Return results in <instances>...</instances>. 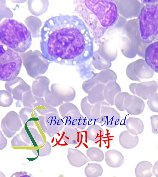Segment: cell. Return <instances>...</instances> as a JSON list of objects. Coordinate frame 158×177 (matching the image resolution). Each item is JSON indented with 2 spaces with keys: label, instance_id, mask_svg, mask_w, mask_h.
Here are the masks:
<instances>
[{
  "label": "cell",
  "instance_id": "obj_7",
  "mask_svg": "<svg viewBox=\"0 0 158 177\" xmlns=\"http://www.w3.org/2000/svg\"><path fill=\"white\" fill-rule=\"evenodd\" d=\"M38 118L36 121L43 131L50 137H53L60 132L64 127L63 120L59 114L51 112L47 114L45 116H38Z\"/></svg>",
  "mask_w": 158,
  "mask_h": 177
},
{
  "label": "cell",
  "instance_id": "obj_48",
  "mask_svg": "<svg viewBox=\"0 0 158 177\" xmlns=\"http://www.w3.org/2000/svg\"><path fill=\"white\" fill-rule=\"evenodd\" d=\"M7 144V140L3 135L0 131V150H2L4 149Z\"/></svg>",
  "mask_w": 158,
  "mask_h": 177
},
{
  "label": "cell",
  "instance_id": "obj_6",
  "mask_svg": "<svg viewBox=\"0 0 158 177\" xmlns=\"http://www.w3.org/2000/svg\"><path fill=\"white\" fill-rule=\"evenodd\" d=\"M28 75L35 79L42 76L47 71L50 62L45 59L38 50H31L20 53Z\"/></svg>",
  "mask_w": 158,
  "mask_h": 177
},
{
  "label": "cell",
  "instance_id": "obj_21",
  "mask_svg": "<svg viewBox=\"0 0 158 177\" xmlns=\"http://www.w3.org/2000/svg\"><path fill=\"white\" fill-rule=\"evenodd\" d=\"M121 92L120 86L116 81L110 82L105 85L104 89L105 100L110 105H114L116 97Z\"/></svg>",
  "mask_w": 158,
  "mask_h": 177
},
{
  "label": "cell",
  "instance_id": "obj_24",
  "mask_svg": "<svg viewBox=\"0 0 158 177\" xmlns=\"http://www.w3.org/2000/svg\"><path fill=\"white\" fill-rule=\"evenodd\" d=\"M105 85L102 84H98L89 91L87 94V97L91 104L94 105L105 100L104 95Z\"/></svg>",
  "mask_w": 158,
  "mask_h": 177
},
{
  "label": "cell",
  "instance_id": "obj_4",
  "mask_svg": "<svg viewBox=\"0 0 158 177\" xmlns=\"http://www.w3.org/2000/svg\"><path fill=\"white\" fill-rule=\"evenodd\" d=\"M140 37L146 43L158 41V3L146 4L138 17Z\"/></svg>",
  "mask_w": 158,
  "mask_h": 177
},
{
  "label": "cell",
  "instance_id": "obj_52",
  "mask_svg": "<svg viewBox=\"0 0 158 177\" xmlns=\"http://www.w3.org/2000/svg\"><path fill=\"white\" fill-rule=\"evenodd\" d=\"M157 83H158V85H157V86H158V82H157Z\"/></svg>",
  "mask_w": 158,
  "mask_h": 177
},
{
  "label": "cell",
  "instance_id": "obj_3",
  "mask_svg": "<svg viewBox=\"0 0 158 177\" xmlns=\"http://www.w3.org/2000/svg\"><path fill=\"white\" fill-rule=\"evenodd\" d=\"M0 42L18 53L25 52L32 43L31 32L22 23L7 18L0 26Z\"/></svg>",
  "mask_w": 158,
  "mask_h": 177
},
{
  "label": "cell",
  "instance_id": "obj_38",
  "mask_svg": "<svg viewBox=\"0 0 158 177\" xmlns=\"http://www.w3.org/2000/svg\"><path fill=\"white\" fill-rule=\"evenodd\" d=\"M80 106L82 112L89 121L92 120L91 116V111L93 105L89 101L87 96L83 97L81 100Z\"/></svg>",
  "mask_w": 158,
  "mask_h": 177
},
{
  "label": "cell",
  "instance_id": "obj_11",
  "mask_svg": "<svg viewBox=\"0 0 158 177\" xmlns=\"http://www.w3.org/2000/svg\"><path fill=\"white\" fill-rule=\"evenodd\" d=\"M129 88L133 94L146 100L156 93L158 86L156 81H152L140 83H132L130 85Z\"/></svg>",
  "mask_w": 158,
  "mask_h": 177
},
{
  "label": "cell",
  "instance_id": "obj_22",
  "mask_svg": "<svg viewBox=\"0 0 158 177\" xmlns=\"http://www.w3.org/2000/svg\"><path fill=\"white\" fill-rule=\"evenodd\" d=\"M105 160L107 164L112 168H117L121 166L124 161L122 154L114 149L109 150L105 154Z\"/></svg>",
  "mask_w": 158,
  "mask_h": 177
},
{
  "label": "cell",
  "instance_id": "obj_51",
  "mask_svg": "<svg viewBox=\"0 0 158 177\" xmlns=\"http://www.w3.org/2000/svg\"><path fill=\"white\" fill-rule=\"evenodd\" d=\"M141 1L146 4L158 3V0H141Z\"/></svg>",
  "mask_w": 158,
  "mask_h": 177
},
{
  "label": "cell",
  "instance_id": "obj_26",
  "mask_svg": "<svg viewBox=\"0 0 158 177\" xmlns=\"http://www.w3.org/2000/svg\"><path fill=\"white\" fill-rule=\"evenodd\" d=\"M34 96L36 102L33 106L34 109L39 114L43 116L51 112L58 114L57 109L47 104L43 97Z\"/></svg>",
  "mask_w": 158,
  "mask_h": 177
},
{
  "label": "cell",
  "instance_id": "obj_45",
  "mask_svg": "<svg viewBox=\"0 0 158 177\" xmlns=\"http://www.w3.org/2000/svg\"><path fill=\"white\" fill-rule=\"evenodd\" d=\"M20 133L17 134L11 140V143L12 146L17 147H27L29 146V144L26 143L21 138Z\"/></svg>",
  "mask_w": 158,
  "mask_h": 177
},
{
  "label": "cell",
  "instance_id": "obj_49",
  "mask_svg": "<svg viewBox=\"0 0 158 177\" xmlns=\"http://www.w3.org/2000/svg\"><path fill=\"white\" fill-rule=\"evenodd\" d=\"M152 172L156 176L158 177V161H156L155 163L152 168Z\"/></svg>",
  "mask_w": 158,
  "mask_h": 177
},
{
  "label": "cell",
  "instance_id": "obj_34",
  "mask_svg": "<svg viewBox=\"0 0 158 177\" xmlns=\"http://www.w3.org/2000/svg\"><path fill=\"white\" fill-rule=\"evenodd\" d=\"M87 157L90 161L100 162L103 160L104 158L102 151L96 147H90L86 151Z\"/></svg>",
  "mask_w": 158,
  "mask_h": 177
},
{
  "label": "cell",
  "instance_id": "obj_41",
  "mask_svg": "<svg viewBox=\"0 0 158 177\" xmlns=\"http://www.w3.org/2000/svg\"><path fill=\"white\" fill-rule=\"evenodd\" d=\"M129 93L126 92H121L116 97L114 100V105L119 111H123L125 110L124 103L126 98Z\"/></svg>",
  "mask_w": 158,
  "mask_h": 177
},
{
  "label": "cell",
  "instance_id": "obj_50",
  "mask_svg": "<svg viewBox=\"0 0 158 177\" xmlns=\"http://www.w3.org/2000/svg\"><path fill=\"white\" fill-rule=\"evenodd\" d=\"M23 175L25 176H30L27 175V172L24 171V172H16L13 174L11 176V177L12 176H15V177H19L20 175Z\"/></svg>",
  "mask_w": 158,
  "mask_h": 177
},
{
  "label": "cell",
  "instance_id": "obj_28",
  "mask_svg": "<svg viewBox=\"0 0 158 177\" xmlns=\"http://www.w3.org/2000/svg\"><path fill=\"white\" fill-rule=\"evenodd\" d=\"M93 77L98 83L105 85L110 81H116L117 76L115 73L110 69L101 71Z\"/></svg>",
  "mask_w": 158,
  "mask_h": 177
},
{
  "label": "cell",
  "instance_id": "obj_23",
  "mask_svg": "<svg viewBox=\"0 0 158 177\" xmlns=\"http://www.w3.org/2000/svg\"><path fill=\"white\" fill-rule=\"evenodd\" d=\"M19 116L24 125L33 126L34 122L38 119L37 114L34 108L24 107L19 112Z\"/></svg>",
  "mask_w": 158,
  "mask_h": 177
},
{
  "label": "cell",
  "instance_id": "obj_44",
  "mask_svg": "<svg viewBox=\"0 0 158 177\" xmlns=\"http://www.w3.org/2000/svg\"><path fill=\"white\" fill-rule=\"evenodd\" d=\"M98 84L93 76L91 79L84 81L82 83V87L83 90L88 94L91 88L96 84Z\"/></svg>",
  "mask_w": 158,
  "mask_h": 177
},
{
  "label": "cell",
  "instance_id": "obj_33",
  "mask_svg": "<svg viewBox=\"0 0 158 177\" xmlns=\"http://www.w3.org/2000/svg\"><path fill=\"white\" fill-rule=\"evenodd\" d=\"M102 167L99 164L91 163L88 164L85 167L84 173L87 177H97L101 176L103 173Z\"/></svg>",
  "mask_w": 158,
  "mask_h": 177
},
{
  "label": "cell",
  "instance_id": "obj_19",
  "mask_svg": "<svg viewBox=\"0 0 158 177\" xmlns=\"http://www.w3.org/2000/svg\"><path fill=\"white\" fill-rule=\"evenodd\" d=\"M68 160L73 166L79 167L90 161L83 152L77 149L68 148Z\"/></svg>",
  "mask_w": 158,
  "mask_h": 177
},
{
  "label": "cell",
  "instance_id": "obj_20",
  "mask_svg": "<svg viewBox=\"0 0 158 177\" xmlns=\"http://www.w3.org/2000/svg\"><path fill=\"white\" fill-rule=\"evenodd\" d=\"M82 134L77 128L65 126L62 132L61 135L62 139L67 143L77 145L80 143Z\"/></svg>",
  "mask_w": 158,
  "mask_h": 177
},
{
  "label": "cell",
  "instance_id": "obj_2",
  "mask_svg": "<svg viewBox=\"0 0 158 177\" xmlns=\"http://www.w3.org/2000/svg\"><path fill=\"white\" fill-rule=\"evenodd\" d=\"M75 11L89 28L97 43L107 30L118 19L117 7L113 1L78 0L74 1Z\"/></svg>",
  "mask_w": 158,
  "mask_h": 177
},
{
  "label": "cell",
  "instance_id": "obj_31",
  "mask_svg": "<svg viewBox=\"0 0 158 177\" xmlns=\"http://www.w3.org/2000/svg\"><path fill=\"white\" fill-rule=\"evenodd\" d=\"M88 139L94 142L101 140L104 136V132L102 128L97 124H92L86 129Z\"/></svg>",
  "mask_w": 158,
  "mask_h": 177
},
{
  "label": "cell",
  "instance_id": "obj_32",
  "mask_svg": "<svg viewBox=\"0 0 158 177\" xmlns=\"http://www.w3.org/2000/svg\"><path fill=\"white\" fill-rule=\"evenodd\" d=\"M24 128L31 142V146L39 147L43 146L44 141L41 136L35 128L24 125Z\"/></svg>",
  "mask_w": 158,
  "mask_h": 177
},
{
  "label": "cell",
  "instance_id": "obj_43",
  "mask_svg": "<svg viewBox=\"0 0 158 177\" xmlns=\"http://www.w3.org/2000/svg\"><path fill=\"white\" fill-rule=\"evenodd\" d=\"M147 104L152 111L158 112V93L153 94L147 101Z\"/></svg>",
  "mask_w": 158,
  "mask_h": 177
},
{
  "label": "cell",
  "instance_id": "obj_36",
  "mask_svg": "<svg viewBox=\"0 0 158 177\" xmlns=\"http://www.w3.org/2000/svg\"><path fill=\"white\" fill-rule=\"evenodd\" d=\"M106 101H103L93 105L91 111V116L92 120L97 123L101 124L103 123L102 117V105Z\"/></svg>",
  "mask_w": 158,
  "mask_h": 177
},
{
  "label": "cell",
  "instance_id": "obj_47",
  "mask_svg": "<svg viewBox=\"0 0 158 177\" xmlns=\"http://www.w3.org/2000/svg\"><path fill=\"white\" fill-rule=\"evenodd\" d=\"M20 133L22 138L26 143L28 144H31V140L24 127L22 129Z\"/></svg>",
  "mask_w": 158,
  "mask_h": 177
},
{
  "label": "cell",
  "instance_id": "obj_39",
  "mask_svg": "<svg viewBox=\"0 0 158 177\" xmlns=\"http://www.w3.org/2000/svg\"><path fill=\"white\" fill-rule=\"evenodd\" d=\"M36 102L31 89L26 92L23 95L21 101L24 107L34 108L33 105Z\"/></svg>",
  "mask_w": 158,
  "mask_h": 177
},
{
  "label": "cell",
  "instance_id": "obj_30",
  "mask_svg": "<svg viewBox=\"0 0 158 177\" xmlns=\"http://www.w3.org/2000/svg\"><path fill=\"white\" fill-rule=\"evenodd\" d=\"M92 63L97 69L103 70L109 69L111 66V62L109 61L102 57L98 50L94 52Z\"/></svg>",
  "mask_w": 158,
  "mask_h": 177
},
{
  "label": "cell",
  "instance_id": "obj_8",
  "mask_svg": "<svg viewBox=\"0 0 158 177\" xmlns=\"http://www.w3.org/2000/svg\"><path fill=\"white\" fill-rule=\"evenodd\" d=\"M154 73L145 61L140 59L128 65L126 71L127 76L130 80L139 82L143 79L152 78Z\"/></svg>",
  "mask_w": 158,
  "mask_h": 177
},
{
  "label": "cell",
  "instance_id": "obj_37",
  "mask_svg": "<svg viewBox=\"0 0 158 177\" xmlns=\"http://www.w3.org/2000/svg\"><path fill=\"white\" fill-rule=\"evenodd\" d=\"M13 98L6 90H0V105L3 107H9L13 104Z\"/></svg>",
  "mask_w": 158,
  "mask_h": 177
},
{
  "label": "cell",
  "instance_id": "obj_25",
  "mask_svg": "<svg viewBox=\"0 0 158 177\" xmlns=\"http://www.w3.org/2000/svg\"><path fill=\"white\" fill-rule=\"evenodd\" d=\"M119 142L123 148L130 149L135 147L139 142L137 135L131 134L128 131H124L121 133L119 136Z\"/></svg>",
  "mask_w": 158,
  "mask_h": 177
},
{
  "label": "cell",
  "instance_id": "obj_5",
  "mask_svg": "<svg viewBox=\"0 0 158 177\" xmlns=\"http://www.w3.org/2000/svg\"><path fill=\"white\" fill-rule=\"evenodd\" d=\"M0 56V80L4 81H12L18 77L23 61L20 55L7 48H1Z\"/></svg>",
  "mask_w": 158,
  "mask_h": 177
},
{
  "label": "cell",
  "instance_id": "obj_17",
  "mask_svg": "<svg viewBox=\"0 0 158 177\" xmlns=\"http://www.w3.org/2000/svg\"><path fill=\"white\" fill-rule=\"evenodd\" d=\"M50 83L48 78L45 76H40L35 78L31 87L34 95L38 97H44L46 92L50 90Z\"/></svg>",
  "mask_w": 158,
  "mask_h": 177
},
{
  "label": "cell",
  "instance_id": "obj_9",
  "mask_svg": "<svg viewBox=\"0 0 158 177\" xmlns=\"http://www.w3.org/2000/svg\"><path fill=\"white\" fill-rule=\"evenodd\" d=\"M5 87L12 95L17 101L15 103L17 107L21 106V101L23 95L27 91L31 89L30 85L21 77H17L14 79L6 81Z\"/></svg>",
  "mask_w": 158,
  "mask_h": 177
},
{
  "label": "cell",
  "instance_id": "obj_12",
  "mask_svg": "<svg viewBox=\"0 0 158 177\" xmlns=\"http://www.w3.org/2000/svg\"><path fill=\"white\" fill-rule=\"evenodd\" d=\"M102 117L103 122L109 128L117 126L120 120V115L114 108L106 101L102 108Z\"/></svg>",
  "mask_w": 158,
  "mask_h": 177
},
{
  "label": "cell",
  "instance_id": "obj_18",
  "mask_svg": "<svg viewBox=\"0 0 158 177\" xmlns=\"http://www.w3.org/2000/svg\"><path fill=\"white\" fill-rule=\"evenodd\" d=\"M110 39L101 43V45L105 49L99 46L98 50L100 54L106 60L111 62L114 61L117 57V52L114 43Z\"/></svg>",
  "mask_w": 158,
  "mask_h": 177
},
{
  "label": "cell",
  "instance_id": "obj_29",
  "mask_svg": "<svg viewBox=\"0 0 158 177\" xmlns=\"http://www.w3.org/2000/svg\"><path fill=\"white\" fill-rule=\"evenodd\" d=\"M152 164L148 161H144L138 163L135 169L137 177H151L152 175Z\"/></svg>",
  "mask_w": 158,
  "mask_h": 177
},
{
  "label": "cell",
  "instance_id": "obj_1",
  "mask_svg": "<svg viewBox=\"0 0 158 177\" xmlns=\"http://www.w3.org/2000/svg\"><path fill=\"white\" fill-rule=\"evenodd\" d=\"M40 36L42 54L48 61L69 65L93 56L94 38L85 23L77 15L51 17L45 22Z\"/></svg>",
  "mask_w": 158,
  "mask_h": 177
},
{
  "label": "cell",
  "instance_id": "obj_46",
  "mask_svg": "<svg viewBox=\"0 0 158 177\" xmlns=\"http://www.w3.org/2000/svg\"><path fill=\"white\" fill-rule=\"evenodd\" d=\"M152 127V132L155 134H158V115H154L150 117Z\"/></svg>",
  "mask_w": 158,
  "mask_h": 177
},
{
  "label": "cell",
  "instance_id": "obj_15",
  "mask_svg": "<svg viewBox=\"0 0 158 177\" xmlns=\"http://www.w3.org/2000/svg\"><path fill=\"white\" fill-rule=\"evenodd\" d=\"M145 107L143 100L129 93L127 96L124 103L125 110L129 114L138 115L143 111Z\"/></svg>",
  "mask_w": 158,
  "mask_h": 177
},
{
  "label": "cell",
  "instance_id": "obj_16",
  "mask_svg": "<svg viewBox=\"0 0 158 177\" xmlns=\"http://www.w3.org/2000/svg\"><path fill=\"white\" fill-rule=\"evenodd\" d=\"M144 58L149 66L158 73V41L150 43L146 47Z\"/></svg>",
  "mask_w": 158,
  "mask_h": 177
},
{
  "label": "cell",
  "instance_id": "obj_42",
  "mask_svg": "<svg viewBox=\"0 0 158 177\" xmlns=\"http://www.w3.org/2000/svg\"><path fill=\"white\" fill-rule=\"evenodd\" d=\"M52 148L50 143L47 141L45 145L40 149L32 150L33 153L37 156L43 157L49 155L51 153Z\"/></svg>",
  "mask_w": 158,
  "mask_h": 177
},
{
  "label": "cell",
  "instance_id": "obj_40",
  "mask_svg": "<svg viewBox=\"0 0 158 177\" xmlns=\"http://www.w3.org/2000/svg\"><path fill=\"white\" fill-rule=\"evenodd\" d=\"M77 106L70 102H65L60 105L59 107L60 113L63 118L70 112L76 110H78Z\"/></svg>",
  "mask_w": 158,
  "mask_h": 177
},
{
  "label": "cell",
  "instance_id": "obj_27",
  "mask_svg": "<svg viewBox=\"0 0 158 177\" xmlns=\"http://www.w3.org/2000/svg\"><path fill=\"white\" fill-rule=\"evenodd\" d=\"M125 126L128 131L134 135L140 134L143 130V123L139 118L129 117L125 121Z\"/></svg>",
  "mask_w": 158,
  "mask_h": 177
},
{
  "label": "cell",
  "instance_id": "obj_13",
  "mask_svg": "<svg viewBox=\"0 0 158 177\" xmlns=\"http://www.w3.org/2000/svg\"><path fill=\"white\" fill-rule=\"evenodd\" d=\"M64 125L83 130L87 124L86 118L81 115L79 110L72 111L63 118Z\"/></svg>",
  "mask_w": 158,
  "mask_h": 177
},
{
  "label": "cell",
  "instance_id": "obj_35",
  "mask_svg": "<svg viewBox=\"0 0 158 177\" xmlns=\"http://www.w3.org/2000/svg\"><path fill=\"white\" fill-rule=\"evenodd\" d=\"M44 97L46 102L54 107L60 106L64 102L56 94L50 90L46 92Z\"/></svg>",
  "mask_w": 158,
  "mask_h": 177
},
{
  "label": "cell",
  "instance_id": "obj_10",
  "mask_svg": "<svg viewBox=\"0 0 158 177\" xmlns=\"http://www.w3.org/2000/svg\"><path fill=\"white\" fill-rule=\"evenodd\" d=\"M22 126L19 115L14 111L8 112L1 121V127L2 132L9 138L13 136Z\"/></svg>",
  "mask_w": 158,
  "mask_h": 177
},
{
  "label": "cell",
  "instance_id": "obj_14",
  "mask_svg": "<svg viewBox=\"0 0 158 177\" xmlns=\"http://www.w3.org/2000/svg\"><path fill=\"white\" fill-rule=\"evenodd\" d=\"M50 90L64 102L72 101L76 96L75 90L70 86L53 83L51 85Z\"/></svg>",
  "mask_w": 158,
  "mask_h": 177
}]
</instances>
